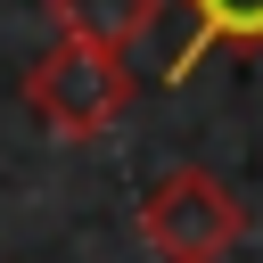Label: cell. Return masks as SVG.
<instances>
[{"label":"cell","instance_id":"cell-3","mask_svg":"<svg viewBox=\"0 0 263 263\" xmlns=\"http://www.w3.org/2000/svg\"><path fill=\"white\" fill-rule=\"evenodd\" d=\"M189 16L181 49L164 58V82H189L205 49H263V0H173Z\"/></svg>","mask_w":263,"mask_h":263},{"label":"cell","instance_id":"cell-1","mask_svg":"<svg viewBox=\"0 0 263 263\" xmlns=\"http://www.w3.org/2000/svg\"><path fill=\"white\" fill-rule=\"evenodd\" d=\"M25 107H33L58 140H99V132L123 123V107H132V58L58 33V49H41L33 74H25Z\"/></svg>","mask_w":263,"mask_h":263},{"label":"cell","instance_id":"cell-4","mask_svg":"<svg viewBox=\"0 0 263 263\" xmlns=\"http://www.w3.org/2000/svg\"><path fill=\"white\" fill-rule=\"evenodd\" d=\"M49 16H58V33H66V41H90V49L132 58V41H148V33H156L164 0H49Z\"/></svg>","mask_w":263,"mask_h":263},{"label":"cell","instance_id":"cell-2","mask_svg":"<svg viewBox=\"0 0 263 263\" xmlns=\"http://www.w3.org/2000/svg\"><path fill=\"white\" fill-rule=\"evenodd\" d=\"M140 238L164 263H222L247 238V205L230 181H214L205 164H173L148 197H140Z\"/></svg>","mask_w":263,"mask_h":263}]
</instances>
